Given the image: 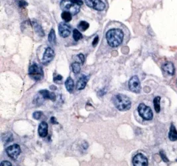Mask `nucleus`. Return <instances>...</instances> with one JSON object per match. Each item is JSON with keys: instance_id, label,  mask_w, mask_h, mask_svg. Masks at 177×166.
Instances as JSON below:
<instances>
[{"instance_id": "23", "label": "nucleus", "mask_w": 177, "mask_h": 166, "mask_svg": "<svg viewBox=\"0 0 177 166\" xmlns=\"http://www.w3.org/2000/svg\"><path fill=\"white\" fill-rule=\"evenodd\" d=\"M33 27H34L35 30V31L40 35V36H41V37H44V33L43 30V29H42V27H41V26H39V25H38L37 23H34Z\"/></svg>"}, {"instance_id": "15", "label": "nucleus", "mask_w": 177, "mask_h": 166, "mask_svg": "<svg viewBox=\"0 0 177 166\" xmlns=\"http://www.w3.org/2000/svg\"><path fill=\"white\" fill-rule=\"evenodd\" d=\"M88 81V77L85 76V75H82L78 80L76 84V89L78 90H81L84 89L86 87L87 82Z\"/></svg>"}, {"instance_id": "34", "label": "nucleus", "mask_w": 177, "mask_h": 166, "mask_svg": "<svg viewBox=\"0 0 177 166\" xmlns=\"http://www.w3.org/2000/svg\"><path fill=\"white\" fill-rule=\"evenodd\" d=\"M0 166H12V165L8 161H3V162L1 163Z\"/></svg>"}, {"instance_id": "26", "label": "nucleus", "mask_w": 177, "mask_h": 166, "mask_svg": "<svg viewBox=\"0 0 177 166\" xmlns=\"http://www.w3.org/2000/svg\"><path fill=\"white\" fill-rule=\"evenodd\" d=\"M42 114H43V113H42L41 111H37L35 112L33 114V117L34 119L35 120H39L40 118H41Z\"/></svg>"}, {"instance_id": "17", "label": "nucleus", "mask_w": 177, "mask_h": 166, "mask_svg": "<svg viewBox=\"0 0 177 166\" xmlns=\"http://www.w3.org/2000/svg\"><path fill=\"white\" fill-rule=\"evenodd\" d=\"M65 87L66 90H68L69 92H72L74 90V80H72L71 77H68V79H66V82H65Z\"/></svg>"}, {"instance_id": "16", "label": "nucleus", "mask_w": 177, "mask_h": 166, "mask_svg": "<svg viewBox=\"0 0 177 166\" xmlns=\"http://www.w3.org/2000/svg\"><path fill=\"white\" fill-rule=\"evenodd\" d=\"M169 138L171 141H176L177 140V130L174 124H172L171 125L170 131L169 133Z\"/></svg>"}, {"instance_id": "22", "label": "nucleus", "mask_w": 177, "mask_h": 166, "mask_svg": "<svg viewBox=\"0 0 177 166\" xmlns=\"http://www.w3.org/2000/svg\"><path fill=\"white\" fill-rule=\"evenodd\" d=\"M61 17L65 22H69L72 20V14L70 13V12L64 11L61 14Z\"/></svg>"}, {"instance_id": "24", "label": "nucleus", "mask_w": 177, "mask_h": 166, "mask_svg": "<svg viewBox=\"0 0 177 166\" xmlns=\"http://www.w3.org/2000/svg\"><path fill=\"white\" fill-rule=\"evenodd\" d=\"M82 35L80 31L77 29H74L73 30V38L75 41H78L79 40L82 39Z\"/></svg>"}, {"instance_id": "32", "label": "nucleus", "mask_w": 177, "mask_h": 166, "mask_svg": "<svg viewBox=\"0 0 177 166\" xmlns=\"http://www.w3.org/2000/svg\"><path fill=\"white\" fill-rule=\"evenodd\" d=\"M106 92H107V90H106V89L99 90L98 92V95L99 96H103L106 94Z\"/></svg>"}, {"instance_id": "1", "label": "nucleus", "mask_w": 177, "mask_h": 166, "mask_svg": "<svg viewBox=\"0 0 177 166\" xmlns=\"http://www.w3.org/2000/svg\"><path fill=\"white\" fill-rule=\"evenodd\" d=\"M105 37L108 44L111 47H118L129 39V31L123 24L112 22L107 27Z\"/></svg>"}, {"instance_id": "36", "label": "nucleus", "mask_w": 177, "mask_h": 166, "mask_svg": "<svg viewBox=\"0 0 177 166\" xmlns=\"http://www.w3.org/2000/svg\"><path fill=\"white\" fill-rule=\"evenodd\" d=\"M176 161H177V160H176Z\"/></svg>"}, {"instance_id": "28", "label": "nucleus", "mask_w": 177, "mask_h": 166, "mask_svg": "<svg viewBox=\"0 0 177 166\" xmlns=\"http://www.w3.org/2000/svg\"><path fill=\"white\" fill-rule=\"evenodd\" d=\"M18 5L20 7H24L27 6L28 4H27L25 0H20L18 2Z\"/></svg>"}, {"instance_id": "14", "label": "nucleus", "mask_w": 177, "mask_h": 166, "mask_svg": "<svg viewBox=\"0 0 177 166\" xmlns=\"http://www.w3.org/2000/svg\"><path fill=\"white\" fill-rule=\"evenodd\" d=\"M39 94L41 95L44 99L51 100L52 101L56 100V95L54 92H50L47 90H41L39 91Z\"/></svg>"}, {"instance_id": "25", "label": "nucleus", "mask_w": 177, "mask_h": 166, "mask_svg": "<svg viewBox=\"0 0 177 166\" xmlns=\"http://www.w3.org/2000/svg\"><path fill=\"white\" fill-rule=\"evenodd\" d=\"M72 68L74 74H77L80 72V63L78 62H74V63H72Z\"/></svg>"}, {"instance_id": "11", "label": "nucleus", "mask_w": 177, "mask_h": 166, "mask_svg": "<svg viewBox=\"0 0 177 166\" xmlns=\"http://www.w3.org/2000/svg\"><path fill=\"white\" fill-rule=\"evenodd\" d=\"M59 32L62 38H66L71 33V28L65 23H61L59 25Z\"/></svg>"}, {"instance_id": "31", "label": "nucleus", "mask_w": 177, "mask_h": 166, "mask_svg": "<svg viewBox=\"0 0 177 166\" xmlns=\"http://www.w3.org/2000/svg\"><path fill=\"white\" fill-rule=\"evenodd\" d=\"M70 1L72 2L73 4L78 5L80 6H81L83 5V1H82V0H70Z\"/></svg>"}, {"instance_id": "30", "label": "nucleus", "mask_w": 177, "mask_h": 166, "mask_svg": "<svg viewBox=\"0 0 177 166\" xmlns=\"http://www.w3.org/2000/svg\"><path fill=\"white\" fill-rule=\"evenodd\" d=\"M62 79V77L61 76V75L58 74V75H56V76L54 77L53 80H54V82H59L60 81H61Z\"/></svg>"}, {"instance_id": "3", "label": "nucleus", "mask_w": 177, "mask_h": 166, "mask_svg": "<svg viewBox=\"0 0 177 166\" xmlns=\"http://www.w3.org/2000/svg\"><path fill=\"white\" fill-rule=\"evenodd\" d=\"M29 75L32 79L35 81H39L43 78L44 72L40 65L33 63L29 67Z\"/></svg>"}, {"instance_id": "2", "label": "nucleus", "mask_w": 177, "mask_h": 166, "mask_svg": "<svg viewBox=\"0 0 177 166\" xmlns=\"http://www.w3.org/2000/svg\"><path fill=\"white\" fill-rule=\"evenodd\" d=\"M113 102L115 106L120 111H127L130 109L131 102L130 99L126 95L119 94L114 96Z\"/></svg>"}, {"instance_id": "7", "label": "nucleus", "mask_w": 177, "mask_h": 166, "mask_svg": "<svg viewBox=\"0 0 177 166\" xmlns=\"http://www.w3.org/2000/svg\"><path fill=\"white\" fill-rule=\"evenodd\" d=\"M6 153L9 157L13 160H16L21 153V148L18 144L10 145L6 149Z\"/></svg>"}, {"instance_id": "35", "label": "nucleus", "mask_w": 177, "mask_h": 166, "mask_svg": "<svg viewBox=\"0 0 177 166\" xmlns=\"http://www.w3.org/2000/svg\"><path fill=\"white\" fill-rule=\"evenodd\" d=\"M51 122L52 123V124H59V123L57 122V121L56 120L55 117H54V116H52L51 117Z\"/></svg>"}, {"instance_id": "21", "label": "nucleus", "mask_w": 177, "mask_h": 166, "mask_svg": "<svg viewBox=\"0 0 177 166\" xmlns=\"http://www.w3.org/2000/svg\"><path fill=\"white\" fill-rule=\"evenodd\" d=\"M90 25L88 22L84 21H81L78 24V28L80 29V31H85L87 29L89 28Z\"/></svg>"}, {"instance_id": "12", "label": "nucleus", "mask_w": 177, "mask_h": 166, "mask_svg": "<svg viewBox=\"0 0 177 166\" xmlns=\"http://www.w3.org/2000/svg\"><path fill=\"white\" fill-rule=\"evenodd\" d=\"M39 134L42 138H45L48 134V124L46 122H42L39 126Z\"/></svg>"}, {"instance_id": "27", "label": "nucleus", "mask_w": 177, "mask_h": 166, "mask_svg": "<svg viewBox=\"0 0 177 166\" xmlns=\"http://www.w3.org/2000/svg\"><path fill=\"white\" fill-rule=\"evenodd\" d=\"M160 155H161V157L162 158V160H163L164 162H168L169 161L168 158L166 157V155L164 154V153L163 151H161V152H160Z\"/></svg>"}, {"instance_id": "29", "label": "nucleus", "mask_w": 177, "mask_h": 166, "mask_svg": "<svg viewBox=\"0 0 177 166\" xmlns=\"http://www.w3.org/2000/svg\"><path fill=\"white\" fill-rule=\"evenodd\" d=\"M77 57H78V59L80 60V61L81 62V63L83 65L84 61H85V57H84V55L83 54H78V55H77Z\"/></svg>"}, {"instance_id": "13", "label": "nucleus", "mask_w": 177, "mask_h": 166, "mask_svg": "<svg viewBox=\"0 0 177 166\" xmlns=\"http://www.w3.org/2000/svg\"><path fill=\"white\" fill-rule=\"evenodd\" d=\"M162 69L164 72L169 75H174L175 72L174 65L171 62H166L162 66Z\"/></svg>"}, {"instance_id": "6", "label": "nucleus", "mask_w": 177, "mask_h": 166, "mask_svg": "<svg viewBox=\"0 0 177 166\" xmlns=\"http://www.w3.org/2000/svg\"><path fill=\"white\" fill-rule=\"evenodd\" d=\"M128 85H129V89H130L131 91L135 93L140 92L141 89V82L138 76L132 77L130 80H129Z\"/></svg>"}, {"instance_id": "5", "label": "nucleus", "mask_w": 177, "mask_h": 166, "mask_svg": "<svg viewBox=\"0 0 177 166\" xmlns=\"http://www.w3.org/2000/svg\"><path fill=\"white\" fill-rule=\"evenodd\" d=\"M138 112L140 116L146 120H151L153 117V113L150 107L141 103L138 106Z\"/></svg>"}, {"instance_id": "19", "label": "nucleus", "mask_w": 177, "mask_h": 166, "mask_svg": "<svg viewBox=\"0 0 177 166\" xmlns=\"http://www.w3.org/2000/svg\"><path fill=\"white\" fill-rule=\"evenodd\" d=\"M160 102H161V97L160 96H156L153 100V104H154V110H155L156 112H157V113L160 112V110H161Z\"/></svg>"}, {"instance_id": "8", "label": "nucleus", "mask_w": 177, "mask_h": 166, "mask_svg": "<svg viewBox=\"0 0 177 166\" xmlns=\"http://www.w3.org/2000/svg\"><path fill=\"white\" fill-rule=\"evenodd\" d=\"M86 4L97 11H102L106 8V4L101 0H85Z\"/></svg>"}, {"instance_id": "33", "label": "nucleus", "mask_w": 177, "mask_h": 166, "mask_svg": "<svg viewBox=\"0 0 177 166\" xmlns=\"http://www.w3.org/2000/svg\"><path fill=\"white\" fill-rule=\"evenodd\" d=\"M98 41H99V37H98V36L95 37V38H94L93 42H92V46H93L94 47H95L96 46V45H98Z\"/></svg>"}, {"instance_id": "4", "label": "nucleus", "mask_w": 177, "mask_h": 166, "mask_svg": "<svg viewBox=\"0 0 177 166\" xmlns=\"http://www.w3.org/2000/svg\"><path fill=\"white\" fill-rule=\"evenodd\" d=\"M80 6L75 4H73L68 0H62L61 2V8L63 11H68L72 15H76L80 11Z\"/></svg>"}, {"instance_id": "18", "label": "nucleus", "mask_w": 177, "mask_h": 166, "mask_svg": "<svg viewBox=\"0 0 177 166\" xmlns=\"http://www.w3.org/2000/svg\"><path fill=\"white\" fill-rule=\"evenodd\" d=\"M1 138H2V140H3V142L6 144H7L8 143L11 142L13 140V135H12L11 133H10V132L5 133V134L2 135Z\"/></svg>"}, {"instance_id": "20", "label": "nucleus", "mask_w": 177, "mask_h": 166, "mask_svg": "<svg viewBox=\"0 0 177 166\" xmlns=\"http://www.w3.org/2000/svg\"><path fill=\"white\" fill-rule=\"evenodd\" d=\"M48 40L50 43L54 45L56 44V34L55 32H54V30L53 29L51 30V31L49 33Z\"/></svg>"}, {"instance_id": "10", "label": "nucleus", "mask_w": 177, "mask_h": 166, "mask_svg": "<svg viewBox=\"0 0 177 166\" xmlns=\"http://www.w3.org/2000/svg\"><path fill=\"white\" fill-rule=\"evenodd\" d=\"M54 57V51L51 47H47L43 53V57L42 59V63L46 65L52 61Z\"/></svg>"}, {"instance_id": "9", "label": "nucleus", "mask_w": 177, "mask_h": 166, "mask_svg": "<svg viewBox=\"0 0 177 166\" xmlns=\"http://www.w3.org/2000/svg\"><path fill=\"white\" fill-rule=\"evenodd\" d=\"M133 166H148V160L142 153H138L133 158Z\"/></svg>"}]
</instances>
